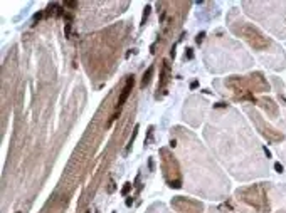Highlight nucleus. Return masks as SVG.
<instances>
[{
  "instance_id": "1",
  "label": "nucleus",
  "mask_w": 286,
  "mask_h": 213,
  "mask_svg": "<svg viewBox=\"0 0 286 213\" xmlns=\"http://www.w3.org/2000/svg\"><path fill=\"white\" fill-rule=\"evenodd\" d=\"M133 86H135V77L130 76V77L126 79V84H125V87H123V91H121L120 97H118V108H121V106L126 102L128 96L131 94V91H133Z\"/></svg>"
},
{
  "instance_id": "2",
  "label": "nucleus",
  "mask_w": 286,
  "mask_h": 213,
  "mask_svg": "<svg viewBox=\"0 0 286 213\" xmlns=\"http://www.w3.org/2000/svg\"><path fill=\"white\" fill-rule=\"evenodd\" d=\"M152 74H153V67L150 66V67H148V70H146V72H145V76H143V81H141V87H145L146 84L150 82V79H152Z\"/></svg>"
},
{
  "instance_id": "3",
  "label": "nucleus",
  "mask_w": 286,
  "mask_h": 213,
  "mask_svg": "<svg viewBox=\"0 0 286 213\" xmlns=\"http://www.w3.org/2000/svg\"><path fill=\"white\" fill-rule=\"evenodd\" d=\"M130 190H131V183H126V184L123 186V190H121V193H123V195H128V191H130Z\"/></svg>"
},
{
  "instance_id": "4",
  "label": "nucleus",
  "mask_w": 286,
  "mask_h": 213,
  "mask_svg": "<svg viewBox=\"0 0 286 213\" xmlns=\"http://www.w3.org/2000/svg\"><path fill=\"white\" fill-rule=\"evenodd\" d=\"M64 34H66V37H69L71 35V24H66V27H64Z\"/></svg>"
},
{
  "instance_id": "5",
  "label": "nucleus",
  "mask_w": 286,
  "mask_h": 213,
  "mask_svg": "<svg viewBox=\"0 0 286 213\" xmlns=\"http://www.w3.org/2000/svg\"><path fill=\"white\" fill-rule=\"evenodd\" d=\"M148 13H150V7H145V13H143V20H141V24H145V20H146V17H148Z\"/></svg>"
},
{
  "instance_id": "6",
  "label": "nucleus",
  "mask_w": 286,
  "mask_h": 213,
  "mask_svg": "<svg viewBox=\"0 0 286 213\" xmlns=\"http://www.w3.org/2000/svg\"><path fill=\"white\" fill-rule=\"evenodd\" d=\"M204 37H205V34H204V32H200V34L197 35V39H195V40H197V44H200V42L204 40Z\"/></svg>"
},
{
  "instance_id": "7",
  "label": "nucleus",
  "mask_w": 286,
  "mask_h": 213,
  "mask_svg": "<svg viewBox=\"0 0 286 213\" xmlns=\"http://www.w3.org/2000/svg\"><path fill=\"white\" fill-rule=\"evenodd\" d=\"M274 169H276V171H280V173H281V171H283V166H281L280 163H276V165H274Z\"/></svg>"
},
{
  "instance_id": "8",
  "label": "nucleus",
  "mask_w": 286,
  "mask_h": 213,
  "mask_svg": "<svg viewBox=\"0 0 286 213\" xmlns=\"http://www.w3.org/2000/svg\"><path fill=\"white\" fill-rule=\"evenodd\" d=\"M41 17H42V13H41V12H39V13H35V15H34V22H37V20L41 19Z\"/></svg>"
},
{
  "instance_id": "9",
  "label": "nucleus",
  "mask_w": 286,
  "mask_h": 213,
  "mask_svg": "<svg viewBox=\"0 0 286 213\" xmlns=\"http://www.w3.org/2000/svg\"><path fill=\"white\" fill-rule=\"evenodd\" d=\"M197 86H199V82H197V81H194V82L190 84V87H192V89H195V87H197Z\"/></svg>"
},
{
  "instance_id": "10",
  "label": "nucleus",
  "mask_w": 286,
  "mask_h": 213,
  "mask_svg": "<svg viewBox=\"0 0 286 213\" xmlns=\"http://www.w3.org/2000/svg\"><path fill=\"white\" fill-rule=\"evenodd\" d=\"M131 203H133V200H131V198H128V200H126V205H128V207H131Z\"/></svg>"
},
{
  "instance_id": "11",
  "label": "nucleus",
  "mask_w": 286,
  "mask_h": 213,
  "mask_svg": "<svg viewBox=\"0 0 286 213\" xmlns=\"http://www.w3.org/2000/svg\"><path fill=\"white\" fill-rule=\"evenodd\" d=\"M88 213H89V211H88Z\"/></svg>"
}]
</instances>
